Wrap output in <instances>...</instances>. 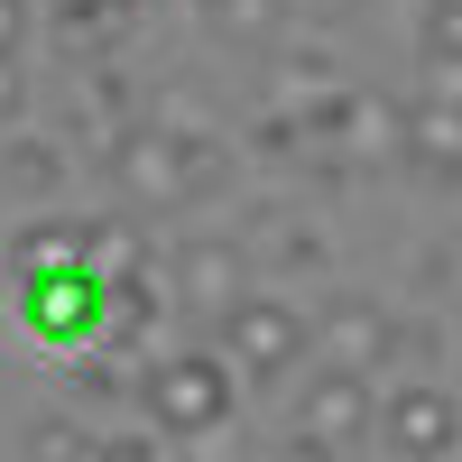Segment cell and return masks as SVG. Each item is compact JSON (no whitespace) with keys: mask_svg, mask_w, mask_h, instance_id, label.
Masks as SVG:
<instances>
[{"mask_svg":"<svg viewBox=\"0 0 462 462\" xmlns=\"http://www.w3.org/2000/svg\"><path fill=\"white\" fill-rule=\"evenodd\" d=\"M28 444H37V462H93V453H102V435H84L74 416H47Z\"/></svg>","mask_w":462,"mask_h":462,"instance_id":"cell-15","label":"cell"},{"mask_svg":"<svg viewBox=\"0 0 462 462\" xmlns=\"http://www.w3.org/2000/svg\"><path fill=\"white\" fill-rule=\"evenodd\" d=\"M167 287H176L185 315H213V324H222L231 305L250 296V259H241V241H213V231H204V241H185V250H176Z\"/></svg>","mask_w":462,"mask_h":462,"instance_id":"cell-7","label":"cell"},{"mask_svg":"<svg viewBox=\"0 0 462 462\" xmlns=\"http://www.w3.org/2000/svg\"><path fill=\"white\" fill-rule=\"evenodd\" d=\"M342 84H333V56L315 47V56H305V47H287L278 56V111H287V121H296V111H315V102H333Z\"/></svg>","mask_w":462,"mask_h":462,"instance_id":"cell-13","label":"cell"},{"mask_svg":"<svg viewBox=\"0 0 462 462\" xmlns=\"http://www.w3.org/2000/svg\"><path fill=\"white\" fill-rule=\"evenodd\" d=\"M0 185H10L19 204H47L56 185H65V158H56V139H19V148H0Z\"/></svg>","mask_w":462,"mask_h":462,"instance_id":"cell-12","label":"cell"},{"mask_svg":"<svg viewBox=\"0 0 462 462\" xmlns=\"http://www.w3.org/2000/svg\"><path fill=\"white\" fill-rule=\"evenodd\" d=\"M56 10H65V0H56Z\"/></svg>","mask_w":462,"mask_h":462,"instance_id":"cell-23","label":"cell"},{"mask_svg":"<svg viewBox=\"0 0 462 462\" xmlns=\"http://www.w3.org/2000/svg\"><path fill=\"white\" fill-rule=\"evenodd\" d=\"M305 352H315V324H305L287 296H241L222 315V361L241 379H287Z\"/></svg>","mask_w":462,"mask_h":462,"instance_id":"cell-4","label":"cell"},{"mask_svg":"<svg viewBox=\"0 0 462 462\" xmlns=\"http://www.w3.org/2000/svg\"><path fill=\"white\" fill-rule=\"evenodd\" d=\"M74 259H93V231L84 222H37L10 241V278H37V268H74Z\"/></svg>","mask_w":462,"mask_h":462,"instance_id":"cell-10","label":"cell"},{"mask_svg":"<svg viewBox=\"0 0 462 462\" xmlns=\"http://www.w3.org/2000/svg\"><path fill=\"white\" fill-rule=\"evenodd\" d=\"M370 426H379V389L361 370H315V389L296 398V435L305 444H333L342 453V444H361Z\"/></svg>","mask_w":462,"mask_h":462,"instance_id":"cell-8","label":"cell"},{"mask_svg":"<svg viewBox=\"0 0 462 462\" xmlns=\"http://www.w3.org/2000/svg\"><path fill=\"white\" fill-rule=\"evenodd\" d=\"M379 444H389L398 462H453L462 453V398L435 389V379H398L389 398H379Z\"/></svg>","mask_w":462,"mask_h":462,"instance_id":"cell-5","label":"cell"},{"mask_svg":"<svg viewBox=\"0 0 462 462\" xmlns=\"http://www.w3.org/2000/svg\"><path fill=\"white\" fill-rule=\"evenodd\" d=\"M28 19H37V0H0V56L28 47Z\"/></svg>","mask_w":462,"mask_h":462,"instance_id":"cell-19","label":"cell"},{"mask_svg":"<svg viewBox=\"0 0 462 462\" xmlns=\"http://www.w3.org/2000/svg\"><path fill=\"white\" fill-rule=\"evenodd\" d=\"M111 185H121L130 204L167 213V204H195L222 185V139L195 130V121H130L111 139Z\"/></svg>","mask_w":462,"mask_h":462,"instance_id":"cell-1","label":"cell"},{"mask_svg":"<svg viewBox=\"0 0 462 462\" xmlns=\"http://www.w3.org/2000/svg\"><path fill=\"white\" fill-rule=\"evenodd\" d=\"M315 361L324 370H389L398 361V315L379 296H333L324 315H315Z\"/></svg>","mask_w":462,"mask_h":462,"instance_id":"cell-6","label":"cell"},{"mask_svg":"<svg viewBox=\"0 0 462 462\" xmlns=\"http://www.w3.org/2000/svg\"><path fill=\"white\" fill-rule=\"evenodd\" d=\"M19 324L47 342V352H93V342H111V278L93 259L74 268H37V278H19Z\"/></svg>","mask_w":462,"mask_h":462,"instance_id":"cell-3","label":"cell"},{"mask_svg":"<svg viewBox=\"0 0 462 462\" xmlns=\"http://www.w3.org/2000/svg\"><path fill=\"white\" fill-rule=\"evenodd\" d=\"M204 28L222 37V47H278L287 0H204Z\"/></svg>","mask_w":462,"mask_h":462,"instance_id":"cell-11","label":"cell"},{"mask_svg":"<svg viewBox=\"0 0 462 462\" xmlns=\"http://www.w3.org/2000/svg\"><path fill=\"white\" fill-rule=\"evenodd\" d=\"M278 259H287V268H324V241H315V231H287Z\"/></svg>","mask_w":462,"mask_h":462,"instance_id":"cell-20","label":"cell"},{"mask_svg":"<svg viewBox=\"0 0 462 462\" xmlns=\"http://www.w3.org/2000/svg\"><path fill=\"white\" fill-rule=\"evenodd\" d=\"M93 462H176V453H167V444H148V435H111Z\"/></svg>","mask_w":462,"mask_h":462,"instance_id":"cell-17","label":"cell"},{"mask_svg":"<svg viewBox=\"0 0 462 462\" xmlns=\"http://www.w3.org/2000/svg\"><path fill=\"white\" fill-rule=\"evenodd\" d=\"M398 167L426 176V185H462V111L435 93L407 111V139H398Z\"/></svg>","mask_w":462,"mask_h":462,"instance_id":"cell-9","label":"cell"},{"mask_svg":"<svg viewBox=\"0 0 462 462\" xmlns=\"http://www.w3.org/2000/svg\"><path fill=\"white\" fill-rule=\"evenodd\" d=\"M435 93H444V102H453V111H462V74H435Z\"/></svg>","mask_w":462,"mask_h":462,"instance_id":"cell-22","label":"cell"},{"mask_svg":"<svg viewBox=\"0 0 462 462\" xmlns=\"http://www.w3.org/2000/svg\"><path fill=\"white\" fill-rule=\"evenodd\" d=\"M139 407L158 416L167 444H204L231 426V407H241V370H231L222 352H176V361H148L139 379Z\"/></svg>","mask_w":462,"mask_h":462,"instance_id":"cell-2","label":"cell"},{"mask_svg":"<svg viewBox=\"0 0 462 462\" xmlns=\"http://www.w3.org/2000/svg\"><path fill=\"white\" fill-rule=\"evenodd\" d=\"M416 56L435 74H462V0H426L416 10Z\"/></svg>","mask_w":462,"mask_h":462,"instance_id":"cell-14","label":"cell"},{"mask_svg":"<svg viewBox=\"0 0 462 462\" xmlns=\"http://www.w3.org/2000/svg\"><path fill=\"white\" fill-rule=\"evenodd\" d=\"M28 111V74H19V56H0V130H10Z\"/></svg>","mask_w":462,"mask_h":462,"instance_id":"cell-18","label":"cell"},{"mask_svg":"<svg viewBox=\"0 0 462 462\" xmlns=\"http://www.w3.org/2000/svg\"><path fill=\"white\" fill-rule=\"evenodd\" d=\"M287 10H305V19H342V10H361V0H287Z\"/></svg>","mask_w":462,"mask_h":462,"instance_id":"cell-21","label":"cell"},{"mask_svg":"<svg viewBox=\"0 0 462 462\" xmlns=\"http://www.w3.org/2000/svg\"><path fill=\"white\" fill-rule=\"evenodd\" d=\"M426 296H444V305H462V241H444V250L426 259Z\"/></svg>","mask_w":462,"mask_h":462,"instance_id":"cell-16","label":"cell"}]
</instances>
